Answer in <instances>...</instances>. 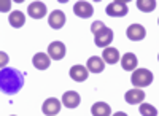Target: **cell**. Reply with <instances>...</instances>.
<instances>
[{
    "mask_svg": "<svg viewBox=\"0 0 159 116\" xmlns=\"http://www.w3.org/2000/svg\"><path fill=\"white\" fill-rule=\"evenodd\" d=\"M22 86H24L22 73L10 67L2 69V72H0V89H2V92L16 94Z\"/></svg>",
    "mask_w": 159,
    "mask_h": 116,
    "instance_id": "1",
    "label": "cell"
},
{
    "mask_svg": "<svg viewBox=\"0 0 159 116\" xmlns=\"http://www.w3.org/2000/svg\"><path fill=\"white\" fill-rule=\"evenodd\" d=\"M130 81L135 87H147L153 83V73L147 69H137L132 72V76H130Z\"/></svg>",
    "mask_w": 159,
    "mask_h": 116,
    "instance_id": "2",
    "label": "cell"
},
{
    "mask_svg": "<svg viewBox=\"0 0 159 116\" xmlns=\"http://www.w3.org/2000/svg\"><path fill=\"white\" fill-rule=\"evenodd\" d=\"M105 11H107V15L111 16V18H123V16L127 15L129 8H127V3L126 2L115 0V2L108 3V7H107V10H105Z\"/></svg>",
    "mask_w": 159,
    "mask_h": 116,
    "instance_id": "3",
    "label": "cell"
},
{
    "mask_svg": "<svg viewBox=\"0 0 159 116\" xmlns=\"http://www.w3.org/2000/svg\"><path fill=\"white\" fill-rule=\"evenodd\" d=\"M61 107H62V102H61V100H57V99H54V97H49V99L45 100L42 110H43V113H45L46 116H56V114L61 111Z\"/></svg>",
    "mask_w": 159,
    "mask_h": 116,
    "instance_id": "4",
    "label": "cell"
},
{
    "mask_svg": "<svg viewBox=\"0 0 159 116\" xmlns=\"http://www.w3.org/2000/svg\"><path fill=\"white\" fill-rule=\"evenodd\" d=\"M126 35L129 40L132 42H139V40H143L145 35H147V30H145V27L142 24H130L127 30H126Z\"/></svg>",
    "mask_w": 159,
    "mask_h": 116,
    "instance_id": "5",
    "label": "cell"
},
{
    "mask_svg": "<svg viewBox=\"0 0 159 116\" xmlns=\"http://www.w3.org/2000/svg\"><path fill=\"white\" fill-rule=\"evenodd\" d=\"M67 49H65V45L62 42H52L49 46H48V56L54 60H61L64 59Z\"/></svg>",
    "mask_w": 159,
    "mask_h": 116,
    "instance_id": "6",
    "label": "cell"
},
{
    "mask_svg": "<svg viewBox=\"0 0 159 116\" xmlns=\"http://www.w3.org/2000/svg\"><path fill=\"white\" fill-rule=\"evenodd\" d=\"M27 13H29V16L34 18V19H42L46 15V5L43 2H32L27 7Z\"/></svg>",
    "mask_w": 159,
    "mask_h": 116,
    "instance_id": "7",
    "label": "cell"
},
{
    "mask_svg": "<svg viewBox=\"0 0 159 116\" xmlns=\"http://www.w3.org/2000/svg\"><path fill=\"white\" fill-rule=\"evenodd\" d=\"M73 11L78 18H89L94 13V7H92L89 2H76L73 7Z\"/></svg>",
    "mask_w": 159,
    "mask_h": 116,
    "instance_id": "8",
    "label": "cell"
},
{
    "mask_svg": "<svg viewBox=\"0 0 159 116\" xmlns=\"http://www.w3.org/2000/svg\"><path fill=\"white\" fill-rule=\"evenodd\" d=\"M48 24L51 25L52 29H61V27H64V24H65V15H64V11H61V10H54L49 15V18H48Z\"/></svg>",
    "mask_w": 159,
    "mask_h": 116,
    "instance_id": "9",
    "label": "cell"
},
{
    "mask_svg": "<svg viewBox=\"0 0 159 116\" xmlns=\"http://www.w3.org/2000/svg\"><path fill=\"white\" fill-rule=\"evenodd\" d=\"M126 102L130 105H135V104H142V102L145 100V92L142 91L140 87H134V89H130V91L126 92L124 96Z\"/></svg>",
    "mask_w": 159,
    "mask_h": 116,
    "instance_id": "10",
    "label": "cell"
},
{
    "mask_svg": "<svg viewBox=\"0 0 159 116\" xmlns=\"http://www.w3.org/2000/svg\"><path fill=\"white\" fill-rule=\"evenodd\" d=\"M113 42V30L111 29H108L107 27V30L105 32H102L100 35H97V37H94V43H96V46H99V48H108V45Z\"/></svg>",
    "mask_w": 159,
    "mask_h": 116,
    "instance_id": "11",
    "label": "cell"
},
{
    "mask_svg": "<svg viewBox=\"0 0 159 116\" xmlns=\"http://www.w3.org/2000/svg\"><path fill=\"white\" fill-rule=\"evenodd\" d=\"M88 75H89V70L84 65H80V64H78V65H73L70 69V78H73L78 83L86 81L88 80Z\"/></svg>",
    "mask_w": 159,
    "mask_h": 116,
    "instance_id": "12",
    "label": "cell"
},
{
    "mask_svg": "<svg viewBox=\"0 0 159 116\" xmlns=\"http://www.w3.org/2000/svg\"><path fill=\"white\" fill-rule=\"evenodd\" d=\"M80 100H81V97H80V94L75 92V91H67L62 96V104L67 108H76L80 105Z\"/></svg>",
    "mask_w": 159,
    "mask_h": 116,
    "instance_id": "13",
    "label": "cell"
},
{
    "mask_svg": "<svg viewBox=\"0 0 159 116\" xmlns=\"http://www.w3.org/2000/svg\"><path fill=\"white\" fill-rule=\"evenodd\" d=\"M121 65H123V69L127 70V72L137 70V65H139L137 56H135L134 53H126V54L121 57Z\"/></svg>",
    "mask_w": 159,
    "mask_h": 116,
    "instance_id": "14",
    "label": "cell"
},
{
    "mask_svg": "<svg viewBox=\"0 0 159 116\" xmlns=\"http://www.w3.org/2000/svg\"><path fill=\"white\" fill-rule=\"evenodd\" d=\"M86 69L92 73H102L103 69H105V62L102 57H97V56H92L88 59L86 62Z\"/></svg>",
    "mask_w": 159,
    "mask_h": 116,
    "instance_id": "15",
    "label": "cell"
},
{
    "mask_svg": "<svg viewBox=\"0 0 159 116\" xmlns=\"http://www.w3.org/2000/svg\"><path fill=\"white\" fill-rule=\"evenodd\" d=\"M32 62H34L35 69H38V70H46V69L51 65V57H49L46 53H37V54L34 56Z\"/></svg>",
    "mask_w": 159,
    "mask_h": 116,
    "instance_id": "16",
    "label": "cell"
},
{
    "mask_svg": "<svg viewBox=\"0 0 159 116\" xmlns=\"http://www.w3.org/2000/svg\"><path fill=\"white\" fill-rule=\"evenodd\" d=\"M91 113L92 116H111V108L105 102H97L91 107Z\"/></svg>",
    "mask_w": 159,
    "mask_h": 116,
    "instance_id": "17",
    "label": "cell"
},
{
    "mask_svg": "<svg viewBox=\"0 0 159 116\" xmlns=\"http://www.w3.org/2000/svg\"><path fill=\"white\" fill-rule=\"evenodd\" d=\"M102 59L105 64H116L119 60V51L116 48H105L102 53Z\"/></svg>",
    "mask_w": 159,
    "mask_h": 116,
    "instance_id": "18",
    "label": "cell"
},
{
    "mask_svg": "<svg viewBox=\"0 0 159 116\" xmlns=\"http://www.w3.org/2000/svg\"><path fill=\"white\" fill-rule=\"evenodd\" d=\"M8 22L13 25V27H16V29H19V27H22L24 25V22H25V15L22 11H13L11 15L8 16Z\"/></svg>",
    "mask_w": 159,
    "mask_h": 116,
    "instance_id": "19",
    "label": "cell"
},
{
    "mask_svg": "<svg viewBox=\"0 0 159 116\" xmlns=\"http://www.w3.org/2000/svg\"><path fill=\"white\" fill-rule=\"evenodd\" d=\"M137 8L143 13H150L156 8V0H139L137 2Z\"/></svg>",
    "mask_w": 159,
    "mask_h": 116,
    "instance_id": "20",
    "label": "cell"
},
{
    "mask_svg": "<svg viewBox=\"0 0 159 116\" xmlns=\"http://www.w3.org/2000/svg\"><path fill=\"white\" fill-rule=\"evenodd\" d=\"M140 114L142 116H157V110L151 104H140Z\"/></svg>",
    "mask_w": 159,
    "mask_h": 116,
    "instance_id": "21",
    "label": "cell"
},
{
    "mask_svg": "<svg viewBox=\"0 0 159 116\" xmlns=\"http://www.w3.org/2000/svg\"><path fill=\"white\" fill-rule=\"evenodd\" d=\"M91 30H92V33H94V37H97V35H100L102 32L107 30V25H105L102 21H96V22H92Z\"/></svg>",
    "mask_w": 159,
    "mask_h": 116,
    "instance_id": "22",
    "label": "cell"
},
{
    "mask_svg": "<svg viewBox=\"0 0 159 116\" xmlns=\"http://www.w3.org/2000/svg\"><path fill=\"white\" fill-rule=\"evenodd\" d=\"M10 7H11V2H10V0H2V7H0V10H2L3 13H5V11H8V10H10Z\"/></svg>",
    "mask_w": 159,
    "mask_h": 116,
    "instance_id": "23",
    "label": "cell"
},
{
    "mask_svg": "<svg viewBox=\"0 0 159 116\" xmlns=\"http://www.w3.org/2000/svg\"><path fill=\"white\" fill-rule=\"evenodd\" d=\"M0 56H2V69H5V64H8V56L5 53H2Z\"/></svg>",
    "mask_w": 159,
    "mask_h": 116,
    "instance_id": "24",
    "label": "cell"
},
{
    "mask_svg": "<svg viewBox=\"0 0 159 116\" xmlns=\"http://www.w3.org/2000/svg\"><path fill=\"white\" fill-rule=\"evenodd\" d=\"M113 116H127V114H126L124 111H118V113H115Z\"/></svg>",
    "mask_w": 159,
    "mask_h": 116,
    "instance_id": "25",
    "label": "cell"
},
{
    "mask_svg": "<svg viewBox=\"0 0 159 116\" xmlns=\"http://www.w3.org/2000/svg\"><path fill=\"white\" fill-rule=\"evenodd\" d=\"M11 116H15V114H11Z\"/></svg>",
    "mask_w": 159,
    "mask_h": 116,
    "instance_id": "26",
    "label": "cell"
},
{
    "mask_svg": "<svg viewBox=\"0 0 159 116\" xmlns=\"http://www.w3.org/2000/svg\"><path fill=\"white\" fill-rule=\"evenodd\" d=\"M157 59H159V56H157Z\"/></svg>",
    "mask_w": 159,
    "mask_h": 116,
    "instance_id": "27",
    "label": "cell"
},
{
    "mask_svg": "<svg viewBox=\"0 0 159 116\" xmlns=\"http://www.w3.org/2000/svg\"><path fill=\"white\" fill-rule=\"evenodd\" d=\"M157 22H159V19H157Z\"/></svg>",
    "mask_w": 159,
    "mask_h": 116,
    "instance_id": "28",
    "label": "cell"
}]
</instances>
